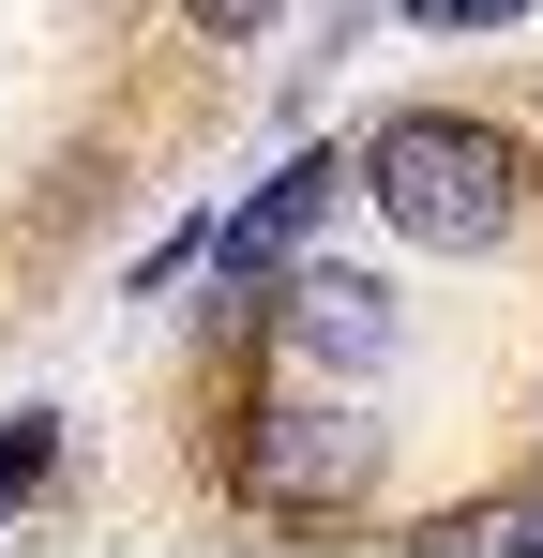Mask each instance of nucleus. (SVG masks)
<instances>
[{
    "label": "nucleus",
    "instance_id": "obj_1",
    "mask_svg": "<svg viewBox=\"0 0 543 558\" xmlns=\"http://www.w3.org/2000/svg\"><path fill=\"white\" fill-rule=\"evenodd\" d=\"M348 182L377 196V227H393L408 257H498L514 211H529V151H514V121H483V106H393L348 151Z\"/></svg>",
    "mask_w": 543,
    "mask_h": 558
},
{
    "label": "nucleus",
    "instance_id": "obj_2",
    "mask_svg": "<svg viewBox=\"0 0 543 558\" xmlns=\"http://www.w3.org/2000/svg\"><path fill=\"white\" fill-rule=\"evenodd\" d=\"M377 468H393V423H377L362 392H302V377L257 392L242 438H227V483H242V513H272V529H333V513H362Z\"/></svg>",
    "mask_w": 543,
    "mask_h": 558
},
{
    "label": "nucleus",
    "instance_id": "obj_3",
    "mask_svg": "<svg viewBox=\"0 0 543 558\" xmlns=\"http://www.w3.org/2000/svg\"><path fill=\"white\" fill-rule=\"evenodd\" d=\"M333 182H348V151H287V167H272V182L242 196L227 227H212V257H227V287H257L272 257H287V242H302V227L333 211Z\"/></svg>",
    "mask_w": 543,
    "mask_h": 558
},
{
    "label": "nucleus",
    "instance_id": "obj_4",
    "mask_svg": "<svg viewBox=\"0 0 543 558\" xmlns=\"http://www.w3.org/2000/svg\"><path fill=\"white\" fill-rule=\"evenodd\" d=\"M272 317H287V348H302V363H348V377H377V363H393V332H408L362 272H287Z\"/></svg>",
    "mask_w": 543,
    "mask_h": 558
},
{
    "label": "nucleus",
    "instance_id": "obj_5",
    "mask_svg": "<svg viewBox=\"0 0 543 558\" xmlns=\"http://www.w3.org/2000/svg\"><path fill=\"white\" fill-rule=\"evenodd\" d=\"M46 483H61V423H46V408H15V423H0V529H15Z\"/></svg>",
    "mask_w": 543,
    "mask_h": 558
},
{
    "label": "nucleus",
    "instance_id": "obj_6",
    "mask_svg": "<svg viewBox=\"0 0 543 558\" xmlns=\"http://www.w3.org/2000/svg\"><path fill=\"white\" fill-rule=\"evenodd\" d=\"M181 31H212V46H257V31H287V0H181Z\"/></svg>",
    "mask_w": 543,
    "mask_h": 558
},
{
    "label": "nucleus",
    "instance_id": "obj_7",
    "mask_svg": "<svg viewBox=\"0 0 543 558\" xmlns=\"http://www.w3.org/2000/svg\"><path fill=\"white\" fill-rule=\"evenodd\" d=\"M393 15H423V31H514L529 0H393Z\"/></svg>",
    "mask_w": 543,
    "mask_h": 558
}]
</instances>
